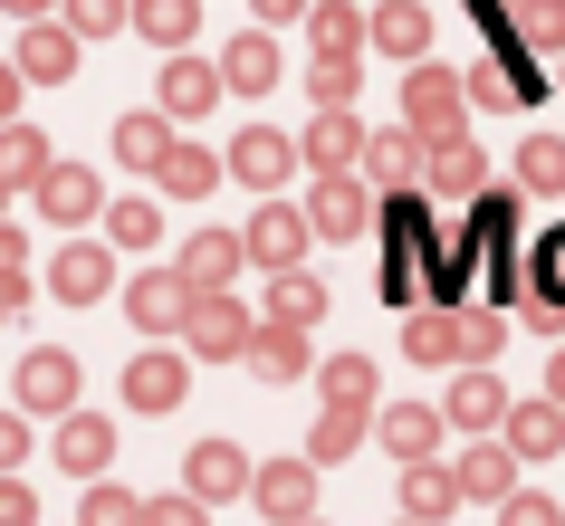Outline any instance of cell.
<instances>
[{"label":"cell","mask_w":565,"mask_h":526,"mask_svg":"<svg viewBox=\"0 0 565 526\" xmlns=\"http://www.w3.org/2000/svg\"><path fill=\"white\" fill-rule=\"evenodd\" d=\"M403 354H413V364H450V374H460V364H489V354H499V316H489V307H422V316L403 325Z\"/></svg>","instance_id":"6da1fadb"},{"label":"cell","mask_w":565,"mask_h":526,"mask_svg":"<svg viewBox=\"0 0 565 526\" xmlns=\"http://www.w3.org/2000/svg\"><path fill=\"white\" fill-rule=\"evenodd\" d=\"M384 249H393V259L374 268V288H384L393 307H413L422 268L441 259V239H431V192H393V202H384Z\"/></svg>","instance_id":"7a4b0ae2"},{"label":"cell","mask_w":565,"mask_h":526,"mask_svg":"<svg viewBox=\"0 0 565 526\" xmlns=\"http://www.w3.org/2000/svg\"><path fill=\"white\" fill-rule=\"evenodd\" d=\"M249 345H259V325H249V307H231V297H202L192 325H182V354H202V364H239Z\"/></svg>","instance_id":"3957f363"},{"label":"cell","mask_w":565,"mask_h":526,"mask_svg":"<svg viewBox=\"0 0 565 526\" xmlns=\"http://www.w3.org/2000/svg\"><path fill=\"white\" fill-rule=\"evenodd\" d=\"M125 307H135V325H145V335H173V325H192L202 288H192L182 268H145V278L125 288Z\"/></svg>","instance_id":"277c9868"},{"label":"cell","mask_w":565,"mask_h":526,"mask_svg":"<svg viewBox=\"0 0 565 526\" xmlns=\"http://www.w3.org/2000/svg\"><path fill=\"white\" fill-rule=\"evenodd\" d=\"M182 489L202 497V507H221V497H249V489H259V469L239 460L231 440H192V460H182Z\"/></svg>","instance_id":"5b68a950"},{"label":"cell","mask_w":565,"mask_h":526,"mask_svg":"<svg viewBox=\"0 0 565 526\" xmlns=\"http://www.w3.org/2000/svg\"><path fill=\"white\" fill-rule=\"evenodd\" d=\"M450 106H470V77H450V67H413V87H403V116H413L422 144H441V135H450Z\"/></svg>","instance_id":"8992f818"},{"label":"cell","mask_w":565,"mask_h":526,"mask_svg":"<svg viewBox=\"0 0 565 526\" xmlns=\"http://www.w3.org/2000/svg\"><path fill=\"white\" fill-rule=\"evenodd\" d=\"M249 259H259L268 278H288V268L307 259V211L298 202H268L259 221H249Z\"/></svg>","instance_id":"52a82bcc"},{"label":"cell","mask_w":565,"mask_h":526,"mask_svg":"<svg viewBox=\"0 0 565 526\" xmlns=\"http://www.w3.org/2000/svg\"><path fill=\"white\" fill-rule=\"evenodd\" d=\"M231 173L249 182V192H278V182L298 173V144H288L278 125H249V135H239V144H231Z\"/></svg>","instance_id":"ba28073f"},{"label":"cell","mask_w":565,"mask_h":526,"mask_svg":"<svg viewBox=\"0 0 565 526\" xmlns=\"http://www.w3.org/2000/svg\"><path fill=\"white\" fill-rule=\"evenodd\" d=\"M49 288H58L67 307H96V297L116 288V259H106V249H96V239H67L58 259H49Z\"/></svg>","instance_id":"9c48e42d"},{"label":"cell","mask_w":565,"mask_h":526,"mask_svg":"<svg viewBox=\"0 0 565 526\" xmlns=\"http://www.w3.org/2000/svg\"><path fill=\"white\" fill-rule=\"evenodd\" d=\"M374 421H384V450H393V460L422 469L431 450H441V421H450V411H431V402H393V411H374Z\"/></svg>","instance_id":"30bf717a"},{"label":"cell","mask_w":565,"mask_h":526,"mask_svg":"<svg viewBox=\"0 0 565 526\" xmlns=\"http://www.w3.org/2000/svg\"><path fill=\"white\" fill-rule=\"evenodd\" d=\"M307 221H317L327 239H355L364 221H374V211H364V182H355V173H317V192H307Z\"/></svg>","instance_id":"8fae6325"},{"label":"cell","mask_w":565,"mask_h":526,"mask_svg":"<svg viewBox=\"0 0 565 526\" xmlns=\"http://www.w3.org/2000/svg\"><path fill=\"white\" fill-rule=\"evenodd\" d=\"M20 402H30V411H77V354L39 345L30 364H20Z\"/></svg>","instance_id":"7c38bea8"},{"label":"cell","mask_w":565,"mask_h":526,"mask_svg":"<svg viewBox=\"0 0 565 526\" xmlns=\"http://www.w3.org/2000/svg\"><path fill=\"white\" fill-rule=\"evenodd\" d=\"M231 268H249V239H231V230L182 239V278H192L202 297H221V288H231Z\"/></svg>","instance_id":"4fadbf2b"},{"label":"cell","mask_w":565,"mask_h":526,"mask_svg":"<svg viewBox=\"0 0 565 526\" xmlns=\"http://www.w3.org/2000/svg\"><path fill=\"white\" fill-rule=\"evenodd\" d=\"M450 421H460V431H489V421H508V411H518V402H508V393H499V374H489V364H460V383H450Z\"/></svg>","instance_id":"5bb4252c"},{"label":"cell","mask_w":565,"mask_h":526,"mask_svg":"<svg viewBox=\"0 0 565 526\" xmlns=\"http://www.w3.org/2000/svg\"><path fill=\"white\" fill-rule=\"evenodd\" d=\"M125 402H135V411H173L182 402V354L173 345L135 354V364H125Z\"/></svg>","instance_id":"9a60e30c"},{"label":"cell","mask_w":565,"mask_h":526,"mask_svg":"<svg viewBox=\"0 0 565 526\" xmlns=\"http://www.w3.org/2000/svg\"><path fill=\"white\" fill-rule=\"evenodd\" d=\"M249 497H259V507H268L278 526H307V497H317V469H307V460H268V469H259V489H249Z\"/></svg>","instance_id":"2e32d148"},{"label":"cell","mask_w":565,"mask_h":526,"mask_svg":"<svg viewBox=\"0 0 565 526\" xmlns=\"http://www.w3.org/2000/svg\"><path fill=\"white\" fill-rule=\"evenodd\" d=\"M58 173V153H49V135H39V125H0V182H10V192H20V182H49Z\"/></svg>","instance_id":"e0dca14e"},{"label":"cell","mask_w":565,"mask_h":526,"mask_svg":"<svg viewBox=\"0 0 565 526\" xmlns=\"http://www.w3.org/2000/svg\"><path fill=\"white\" fill-rule=\"evenodd\" d=\"M508 489H518V450H508V440L460 450V497H499V507H508Z\"/></svg>","instance_id":"ac0fdd59"},{"label":"cell","mask_w":565,"mask_h":526,"mask_svg":"<svg viewBox=\"0 0 565 526\" xmlns=\"http://www.w3.org/2000/svg\"><path fill=\"white\" fill-rule=\"evenodd\" d=\"M221 87L268 96V87H278V39H231V49H221Z\"/></svg>","instance_id":"d6986e66"},{"label":"cell","mask_w":565,"mask_h":526,"mask_svg":"<svg viewBox=\"0 0 565 526\" xmlns=\"http://www.w3.org/2000/svg\"><path fill=\"white\" fill-rule=\"evenodd\" d=\"M508 450H518V460H556L565 450V411L556 402H518L508 411Z\"/></svg>","instance_id":"ffe728a7"},{"label":"cell","mask_w":565,"mask_h":526,"mask_svg":"<svg viewBox=\"0 0 565 526\" xmlns=\"http://www.w3.org/2000/svg\"><path fill=\"white\" fill-rule=\"evenodd\" d=\"M403 507H413L422 526H441L450 507H460V469H441V460H422V469H403Z\"/></svg>","instance_id":"44dd1931"},{"label":"cell","mask_w":565,"mask_h":526,"mask_svg":"<svg viewBox=\"0 0 565 526\" xmlns=\"http://www.w3.org/2000/svg\"><path fill=\"white\" fill-rule=\"evenodd\" d=\"M96 202H106V192H96V173H87V163H58V173L39 182V211H49V221H67V230H77V221H87Z\"/></svg>","instance_id":"7402d4cb"},{"label":"cell","mask_w":565,"mask_h":526,"mask_svg":"<svg viewBox=\"0 0 565 526\" xmlns=\"http://www.w3.org/2000/svg\"><path fill=\"white\" fill-rule=\"evenodd\" d=\"M163 153H173V125L153 116H116V163H135V173H163Z\"/></svg>","instance_id":"603a6c76"},{"label":"cell","mask_w":565,"mask_h":526,"mask_svg":"<svg viewBox=\"0 0 565 526\" xmlns=\"http://www.w3.org/2000/svg\"><path fill=\"white\" fill-rule=\"evenodd\" d=\"M479 182H489V163H479V144H431V163H422V192H460V202H470Z\"/></svg>","instance_id":"cb8c5ba5"},{"label":"cell","mask_w":565,"mask_h":526,"mask_svg":"<svg viewBox=\"0 0 565 526\" xmlns=\"http://www.w3.org/2000/svg\"><path fill=\"white\" fill-rule=\"evenodd\" d=\"M364 30H374V20H364V10H345V0L307 10V49H317V58H355V49H364Z\"/></svg>","instance_id":"d4e9b609"},{"label":"cell","mask_w":565,"mask_h":526,"mask_svg":"<svg viewBox=\"0 0 565 526\" xmlns=\"http://www.w3.org/2000/svg\"><path fill=\"white\" fill-rule=\"evenodd\" d=\"M20 77H39V87H58V77H77V39L39 20V30L20 39Z\"/></svg>","instance_id":"484cf974"},{"label":"cell","mask_w":565,"mask_h":526,"mask_svg":"<svg viewBox=\"0 0 565 526\" xmlns=\"http://www.w3.org/2000/svg\"><path fill=\"white\" fill-rule=\"evenodd\" d=\"M211 96H221V67H202V58L163 67V116H211Z\"/></svg>","instance_id":"4316f807"},{"label":"cell","mask_w":565,"mask_h":526,"mask_svg":"<svg viewBox=\"0 0 565 526\" xmlns=\"http://www.w3.org/2000/svg\"><path fill=\"white\" fill-rule=\"evenodd\" d=\"M422 163H431V144H422V135H364V173H374V182H393V192H403V182H413Z\"/></svg>","instance_id":"83f0119b"},{"label":"cell","mask_w":565,"mask_h":526,"mask_svg":"<svg viewBox=\"0 0 565 526\" xmlns=\"http://www.w3.org/2000/svg\"><path fill=\"white\" fill-rule=\"evenodd\" d=\"M249 374H259V383H298V374H307V335H298V325H259Z\"/></svg>","instance_id":"f1b7e54d"},{"label":"cell","mask_w":565,"mask_h":526,"mask_svg":"<svg viewBox=\"0 0 565 526\" xmlns=\"http://www.w3.org/2000/svg\"><path fill=\"white\" fill-rule=\"evenodd\" d=\"M327 316V288H317V278H307V268H288V278H278V288H268V325H317Z\"/></svg>","instance_id":"f546056e"},{"label":"cell","mask_w":565,"mask_h":526,"mask_svg":"<svg viewBox=\"0 0 565 526\" xmlns=\"http://www.w3.org/2000/svg\"><path fill=\"white\" fill-rule=\"evenodd\" d=\"M58 460L96 479V469L116 460V421H87V411H67V431H58Z\"/></svg>","instance_id":"4dcf8cb0"},{"label":"cell","mask_w":565,"mask_h":526,"mask_svg":"<svg viewBox=\"0 0 565 526\" xmlns=\"http://www.w3.org/2000/svg\"><path fill=\"white\" fill-rule=\"evenodd\" d=\"M307 163H317V173H345V163H355V153H364V135H355V116H317V125H307Z\"/></svg>","instance_id":"1f68e13d"},{"label":"cell","mask_w":565,"mask_h":526,"mask_svg":"<svg viewBox=\"0 0 565 526\" xmlns=\"http://www.w3.org/2000/svg\"><path fill=\"white\" fill-rule=\"evenodd\" d=\"M518 268H536L527 307H556V316H565V221H556V230H546V239H536V249H527V259H518Z\"/></svg>","instance_id":"d6a6232c"},{"label":"cell","mask_w":565,"mask_h":526,"mask_svg":"<svg viewBox=\"0 0 565 526\" xmlns=\"http://www.w3.org/2000/svg\"><path fill=\"white\" fill-rule=\"evenodd\" d=\"M374 49H384V58H422V49H431V20H422L413 0H393V10H374Z\"/></svg>","instance_id":"836d02e7"},{"label":"cell","mask_w":565,"mask_h":526,"mask_svg":"<svg viewBox=\"0 0 565 526\" xmlns=\"http://www.w3.org/2000/svg\"><path fill=\"white\" fill-rule=\"evenodd\" d=\"M518 182L527 192H565V135H527L518 144Z\"/></svg>","instance_id":"e575fe53"},{"label":"cell","mask_w":565,"mask_h":526,"mask_svg":"<svg viewBox=\"0 0 565 526\" xmlns=\"http://www.w3.org/2000/svg\"><path fill=\"white\" fill-rule=\"evenodd\" d=\"M20 307H30V249H20V230L0 221V325L20 316Z\"/></svg>","instance_id":"d590c367"},{"label":"cell","mask_w":565,"mask_h":526,"mask_svg":"<svg viewBox=\"0 0 565 526\" xmlns=\"http://www.w3.org/2000/svg\"><path fill=\"white\" fill-rule=\"evenodd\" d=\"M317 383H327V402H335V411H364V402H374V364H364V354H335Z\"/></svg>","instance_id":"8d00e7d4"},{"label":"cell","mask_w":565,"mask_h":526,"mask_svg":"<svg viewBox=\"0 0 565 526\" xmlns=\"http://www.w3.org/2000/svg\"><path fill=\"white\" fill-rule=\"evenodd\" d=\"M211 182H221V163H211L202 144H173V153H163V192H182V202H192V192H211Z\"/></svg>","instance_id":"74e56055"},{"label":"cell","mask_w":565,"mask_h":526,"mask_svg":"<svg viewBox=\"0 0 565 526\" xmlns=\"http://www.w3.org/2000/svg\"><path fill=\"white\" fill-rule=\"evenodd\" d=\"M106 239H116V249H145V239H153V202H145V192L106 202Z\"/></svg>","instance_id":"f35d334b"},{"label":"cell","mask_w":565,"mask_h":526,"mask_svg":"<svg viewBox=\"0 0 565 526\" xmlns=\"http://www.w3.org/2000/svg\"><path fill=\"white\" fill-rule=\"evenodd\" d=\"M77 526H145V497H135V489H87Z\"/></svg>","instance_id":"ab89813d"},{"label":"cell","mask_w":565,"mask_h":526,"mask_svg":"<svg viewBox=\"0 0 565 526\" xmlns=\"http://www.w3.org/2000/svg\"><path fill=\"white\" fill-rule=\"evenodd\" d=\"M364 421H374V411H327V421H317V440H307V460H345V450L364 440Z\"/></svg>","instance_id":"60d3db41"},{"label":"cell","mask_w":565,"mask_h":526,"mask_svg":"<svg viewBox=\"0 0 565 526\" xmlns=\"http://www.w3.org/2000/svg\"><path fill=\"white\" fill-rule=\"evenodd\" d=\"M135 30L173 49V39H192V0H135Z\"/></svg>","instance_id":"b9f144b4"},{"label":"cell","mask_w":565,"mask_h":526,"mask_svg":"<svg viewBox=\"0 0 565 526\" xmlns=\"http://www.w3.org/2000/svg\"><path fill=\"white\" fill-rule=\"evenodd\" d=\"M67 20H77L87 39H106V30H125V20H135V0H67Z\"/></svg>","instance_id":"7bdbcfd3"},{"label":"cell","mask_w":565,"mask_h":526,"mask_svg":"<svg viewBox=\"0 0 565 526\" xmlns=\"http://www.w3.org/2000/svg\"><path fill=\"white\" fill-rule=\"evenodd\" d=\"M145 526H211V507L192 489H182V497H145Z\"/></svg>","instance_id":"ee69618b"},{"label":"cell","mask_w":565,"mask_h":526,"mask_svg":"<svg viewBox=\"0 0 565 526\" xmlns=\"http://www.w3.org/2000/svg\"><path fill=\"white\" fill-rule=\"evenodd\" d=\"M499 526H565V507H556V497H508Z\"/></svg>","instance_id":"f6af8a7d"},{"label":"cell","mask_w":565,"mask_h":526,"mask_svg":"<svg viewBox=\"0 0 565 526\" xmlns=\"http://www.w3.org/2000/svg\"><path fill=\"white\" fill-rule=\"evenodd\" d=\"M0 526H39V497L20 489V479H10V469H0Z\"/></svg>","instance_id":"bcb514c9"},{"label":"cell","mask_w":565,"mask_h":526,"mask_svg":"<svg viewBox=\"0 0 565 526\" xmlns=\"http://www.w3.org/2000/svg\"><path fill=\"white\" fill-rule=\"evenodd\" d=\"M317 96L345 106V96H355V58H317Z\"/></svg>","instance_id":"7dc6e473"},{"label":"cell","mask_w":565,"mask_h":526,"mask_svg":"<svg viewBox=\"0 0 565 526\" xmlns=\"http://www.w3.org/2000/svg\"><path fill=\"white\" fill-rule=\"evenodd\" d=\"M30 460V421H0V469H20Z\"/></svg>","instance_id":"c3c4849f"},{"label":"cell","mask_w":565,"mask_h":526,"mask_svg":"<svg viewBox=\"0 0 565 526\" xmlns=\"http://www.w3.org/2000/svg\"><path fill=\"white\" fill-rule=\"evenodd\" d=\"M0 125H20V67H0Z\"/></svg>","instance_id":"681fc988"},{"label":"cell","mask_w":565,"mask_h":526,"mask_svg":"<svg viewBox=\"0 0 565 526\" xmlns=\"http://www.w3.org/2000/svg\"><path fill=\"white\" fill-rule=\"evenodd\" d=\"M249 10H259V20H298L307 0H249Z\"/></svg>","instance_id":"f907efd6"},{"label":"cell","mask_w":565,"mask_h":526,"mask_svg":"<svg viewBox=\"0 0 565 526\" xmlns=\"http://www.w3.org/2000/svg\"><path fill=\"white\" fill-rule=\"evenodd\" d=\"M0 10H20V20H39V10H49V0H0Z\"/></svg>","instance_id":"816d5d0a"},{"label":"cell","mask_w":565,"mask_h":526,"mask_svg":"<svg viewBox=\"0 0 565 526\" xmlns=\"http://www.w3.org/2000/svg\"><path fill=\"white\" fill-rule=\"evenodd\" d=\"M556 402H565V354H556Z\"/></svg>","instance_id":"f5cc1de1"},{"label":"cell","mask_w":565,"mask_h":526,"mask_svg":"<svg viewBox=\"0 0 565 526\" xmlns=\"http://www.w3.org/2000/svg\"><path fill=\"white\" fill-rule=\"evenodd\" d=\"M403 526H422V517H403Z\"/></svg>","instance_id":"db71d44e"},{"label":"cell","mask_w":565,"mask_h":526,"mask_svg":"<svg viewBox=\"0 0 565 526\" xmlns=\"http://www.w3.org/2000/svg\"><path fill=\"white\" fill-rule=\"evenodd\" d=\"M0 192H10V182H0Z\"/></svg>","instance_id":"11a10c76"},{"label":"cell","mask_w":565,"mask_h":526,"mask_svg":"<svg viewBox=\"0 0 565 526\" xmlns=\"http://www.w3.org/2000/svg\"><path fill=\"white\" fill-rule=\"evenodd\" d=\"M307 526H317V517H307Z\"/></svg>","instance_id":"9f6ffc18"}]
</instances>
